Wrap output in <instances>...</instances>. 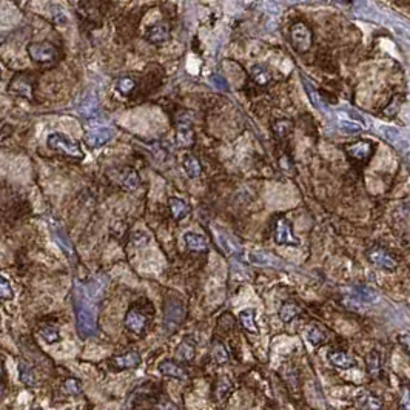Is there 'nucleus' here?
Masks as SVG:
<instances>
[{
    "mask_svg": "<svg viewBox=\"0 0 410 410\" xmlns=\"http://www.w3.org/2000/svg\"><path fill=\"white\" fill-rule=\"evenodd\" d=\"M47 145L50 148L60 153H65L66 156L76 158V159H82L84 158V152L82 148L79 146V143L76 140H72L71 137H68L63 133H51L47 137Z\"/></svg>",
    "mask_w": 410,
    "mask_h": 410,
    "instance_id": "f257e3e1",
    "label": "nucleus"
},
{
    "mask_svg": "<svg viewBox=\"0 0 410 410\" xmlns=\"http://www.w3.org/2000/svg\"><path fill=\"white\" fill-rule=\"evenodd\" d=\"M29 59L35 63L42 65H51L56 63L59 59L57 48L50 42H34L28 47Z\"/></svg>",
    "mask_w": 410,
    "mask_h": 410,
    "instance_id": "f03ea898",
    "label": "nucleus"
},
{
    "mask_svg": "<svg viewBox=\"0 0 410 410\" xmlns=\"http://www.w3.org/2000/svg\"><path fill=\"white\" fill-rule=\"evenodd\" d=\"M76 319H78V330L82 338H90L97 333V319L91 307L85 304L78 306Z\"/></svg>",
    "mask_w": 410,
    "mask_h": 410,
    "instance_id": "7ed1b4c3",
    "label": "nucleus"
},
{
    "mask_svg": "<svg viewBox=\"0 0 410 410\" xmlns=\"http://www.w3.org/2000/svg\"><path fill=\"white\" fill-rule=\"evenodd\" d=\"M290 41L294 47L296 51L306 53L310 50L312 42H313V34L309 29V26L303 22L293 23L290 26Z\"/></svg>",
    "mask_w": 410,
    "mask_h": 410,
    "instance_id": "20e7f679",
    "label": "nucleus"
},
{
    "mask_svg": "<svg viewBox=\"0 0 410 410\" xmlns=\"http://www.w3.org/2000/svg\"><path fill=\"white\" fill-rule=\"evenodd\" d=\"M275 242L279 245L287 247H300V239L293 235L291 223L285 217H279L275 222V233H273Z\"/></svg>",
    "mask_w": 410,
    "mask_h": 410,
    "instance_id": "39448f33",
    "label": "nucleus"
},
{
    "mask_svg": "<svg viewBox=\"0 0 410 410\" xmlns=\"http://www.w3.org/2000/svg\"><path fill=\"white\" fill-rule=\"evenodd\" d=\"M367 257H368V260L371 264L386 270V272H395L396 267H398L395 257L387 250H384L383 247H371L367 251Z\"/></svg>",
    "mask_w": 410,
    "mask_h": 410,
    "instance_id": "423d86ee",
    "label": "nucleus"
},
{
    "mask_svg": "<svg viewBox=\"0 0 410 410\" xmlns=\"http://www.w3.org/2000/svg\"><path fill=\"white\" fill-rule=\"evenodd\" d=\"M185 318V309L183 306L176 300H167L165 303V319L164 325L168 331H173L179 327V324Z\"/></svg>",
    "mask_w": 410,
    "mask_h": 410,
    "instance_id": "0eeeda50",
    "label": "nucleus"
},
{
    "mask_svg": "<svg viewBox=\"0 0 410 410\" xmlns=\"http://www.w3.org/2000/svg\"><path fill=\"white\" fill-rule=\"evenodd\" d=\"M124 324H125V327L131 333H134V334H143L145 330H146V327H148V324H150V319H148V316L142 310H139L137 307L133 306L127 312L125 319H124Z\"/></svg>",
    "mask_w": 410,
    "mask_h": 410,
    "instance_id": "6e6552de",
    "label": "nucleus"
},
{
    "mask_svg": "<svg viewBox=\"0 0 410 410\" xmlns=\"http://www.w3.org/2000/svg\"><path fill=\"white\" fill-rule=\"evenodd\" d=\"M142 358L139 355V352H127L124 355H118L113 356L108 362V367L115 371H122V370H128V368H136L140 364Z\"/></svg>",
    "mask_w": 410,
    "mask_h": 410,
    "instance_id": "1a4fd4ad",
    "label": "nucleus"
},
{
    "mask_svg": "<svg viewBox=\"0 0 410 410\" xmlns=\"http://www.w3.org/2000/svg\"><path fill=\"white\" fill-rule=\"evenodd\" d=\"M113 136H115V131L111 128L99 127V128H94V130L88 131L84 136V142L90 148H100V146L106 145L111 139H113Z\"/></svg>",
    "mask_w": 410,
    "mask_h": 410,
    "instance_id": "9d476101",
    "label": "nucleus"
},
{
    "mask_svg": "<svg viewBox=\"0 0 410 410\" xmlns=\"http://www.w3.org/2000/svg\"><path fill=\"white\" fill-rule=\"evenodd\" d=\"M158 368L164 377H170V378H176V380H182V381L189 378V371L185 370L180 364H177L176 361H171V359L161 361Z\"/></svg>",
    "mask_w": 410,
    "mask_h": 410,
    "instance_id": "9b49d317",
    "label": "nucleus"
},
{
    "mask_svg": "<svg viewBox=\"0 0 410 410\" xmlns=\"http://www.w3.org/2000/svg\"><path fill=\"white\" fill-rule=\"evenodd\" d=\"M170 29L165 23H155L145 29V39L152 44H164L168 41Z\"/></svg>",
    "mask_w": 410,
    "mask_h": 410,
    "instance_id": "f8f14e48",
    "label": "nucleus"
},
{
    "mask_svg": "<svg viewBox=\"0 0 410 410\" xmlns=\"http://www.w3.org/2000/svg\"><path fill=\"white\" fill-rule=\"evenodd\" d=\"M118 183L122 185L124 189L127 190H134L139 187L140 183V177L137 174V171L131 167H124L119 170V176H118Z\"/></svg>",
    "mask_w": 410,
    "mask_h": 410,
    "instance_id": "ddd939ff",
    "label": "nucleus"
},
{
    "mask_svg": "<svg viewBox=\"0 0 410 410\" xmlns=\"http://www.w3.org/2000/svg\"><path fill=\"white\" fill-rule=\"evenodd\" d=\"M195 356H196V343L192 338H185L176 350V358L182 362H190L195 359Z\"/></svg>",
    "mask_w": 410,
    "mask_h": 410,
    "instance_id": "4468645a",
    "label": "nucleus"
},
{
    "mask_svg": "<svg viewBox=\"0 0 410 410\" xmlns=\"http://www.w3.org/2000/svg\"><path fill=\"white\" fill-rule=\"evenodd\" d=\"M328 359L330 362L334 365V367H338V368H352L356 365V361L346 352H341V350H333L328 353Z\"/></svg>",
    "mask_w": 410,
    "mask_h": 410,
    "instance_id": "2eb2a0df",
    "label": "nucleus"
},
{
    "mask_svg": "<svg viewBox=\"0 0 410 410\" xmlns=\"http://www.w3.org/2000/svg\"><path fill=\"white\" fill-rule=\"evenodd\" d=\"M183 242L187 245L189 250L192 251H207L208 248V242L202 235L193 233V232H187L183 235Z\"/></svg>",
    "mask_w": 410,
    "mask_h": 410,
    "instance_id": "dca6fc26",
    "label": "nucleus"
},
{
    "mask_svg": "<svg viewBox=\"0 0 410 410\" xmlns=\"http://www.w3.org/2000/svg\"><path fill=\"white\" fill-rule=\"evenodd\" d=\"M168 207H170V211H171V216L174 217V220H182L183 217H187L190 214V205L179 198H170Z\"/></svg>",
    "mask_w": 410,
    "mask_h": 410,
    "instance_id": "f3484780",
    "label": "nucleus"
},
{
    "mask_svg": "<svg viewBox=\"0 0 410 410\" xmlns=\"http://www.w3.org/2000/svg\"><path fill=\"white\" fill-rule=\"evenodd\" d=\"M347 153L352 158H355L356 161H364V159L370 158V155H371V145L368 142L361 140V142L349 145L347 146Z\"/></svg>",
    "mask_w": 410,
    "mask_h": 410,
    "instance_id": "a211bd4d",
    "label": "nucleus"
},
{
    "mask_svg": "<svg viewBox=\"0 0 410 410\" xmlns=\"http://www.w3.org/2000/svg\"><path fill=\"white\" fill-rule=\"evenodd\" d=\"M177 143L180 146H190L195 142V133L189 122H179L177 124Z\"/></svg>",
    "mask_w": 410,
    "mask_h": 410,
    "instance_id": "6ab92c4d",
    "label": "nucleus"
},
{
    "mask_svg": "<svg viewBox=\"0 0 410 410\" xmlns=\"http://www.w3.org/2000/svg\"><path fill=\"white\" fill-rule=\"evenodd\" d=\"M182 167H183V170H185V174H187L189 177H192V179L199 177L201 173H202V165H201L199 159H196V158L192 156V155H187V156L183 158Z\"/></svg>",
    "mask_w": 410,
    "mask_h": 410,
    "instance_id": "aec40b11",
    "label": "nucleus"
},
{
    "mask_svg": "<svg viewBox=\"0 0 410 410\" xmlns=\"http://www.w3.org/2000/svg\"><path fill=\"white\" fill-rule=\"evenodd\" d=\"M239 322L250 333H257L259 331V327L256 324V312H254V309H245V310H242L239 313Z\"/></svg>",
    "mask_w": 410,
    "mask_h": 410,
    "instance_id": "412c9836",
    "label": "nucleus"
},
{
    "mask_svg": "<svg viewBox=\"0 0 410 410\" xmlns=\"http://www.w3.org/2000/svg\"><path fill=\"white\" fill-rule=\"evenodd\" d=\"M367 371L371 378H378L381 371V356L377 350H371L367 356Z\"/></svg>",
    "mask_w": 410,
    "mask_h": 410,
    "instance_id": "4be33fe9",
    "label": "nucleus"
},
{
    "mask_svg": "<svg viewBox=\"0 0 410 410\" xmlns=\"http://www.w3.org/2000/svg\"><path fill=\"white\" fill-rule=\"evenodd\" d=\"M297 315H300V306L293 301H287L281 306L279 309V318L282 322H290L291 319H294Z\"/></svg>",
    "mask_w": 410,
    "mask_h": 410,
    "instance_id": "5701e85b",
    "label": "nucleus"
},
{
    "mask_svg": "<svg viewBox=\"0 0 410 410\" xmlns=\"http://www.w3.org/2000/svg\"><path fill=\"white\" fill-rule=\"evenodd\" d=\"M211 358L214 359L216 364L229 362V359H230L229 350L226 349V346H223L220 341H213V344H211Z\"/></svg>",
    "mask_w": 410,
    "mask_h": 410,
    "instance_id": "b1692460",
    "label": "nucleus"
},
{
    "mask_svg": "<svg viewBox=\"0 0 410 410\" xmlns=\"http://www.w3.org/2000/svg\"><path fill=\"white\" fill-rule=\"evenodd\" d=\"M293 130V122L290 119H278L273 124V133L278 139H285Z\"/></svg>",
    "mask_w": 410,
    "mask_h": 410,
    "instance_id": "393cba45",
    "label": "nucleus"
},
{
    "mask_svg": "<svg viewBox=\"0 0 410 410\" xmlns=\"http://www.w3.org/2000/svg\"><path fill=\"white\" fill-rule=\"evenodd\" d=\"M251 78L259 84V85H266L272 81V74L269 69L263 65H254L251 66Z\"/></svg>",
    "mask_w": 410,
    "mask_h": 410,
    "instance_id": "a878e982",
    "label": "nucleus"
},
{
    "mask_svg": "<svg viewBox=\"0 0 410 410\" xmlns=\"http://www.w3.org/2000/svg\"><path fill=\"white\" fill-rule=\"evenodd\" d=\"M353 296L356 300L362 301V303H374L378 300V294L375 290H371L368 287H355L353 288Z\"/></svg>",
    "mask_w": 410,
    "mask_h": 410,
    "instance_id": "bb28decb",
    "label": "nucleus"
},
{
    "mask_svg": "<svg viewBox=\"0 0 410 410\" xmlns=\"http://www.w3.org/2000/svg\"><path fill=\"white\" fill-rule=\"evenodd\" d=\"M11 90L13 91H17L23 96H28L31 97V90H32V85L28 84V76H16L13 84H11Z\"/></svg>",
    "mask_w": 410,
    "mask_h": 410,
    "instance_id": "cd10ccee",
    "label": "nucleus"
},
{
    "mask_svg": "<svg viewBox=\"0 0 410 410\" xmlns=\"http://www.w3.org/2000/svg\"><path fill=\"white\" fill-rule=\"evenodd\" d=\"M232 390V381L229 378H219L214 384V396L217 401L223 399V398H227V395L230 393Z\"/></svg>",
    "mask_w": 410,
    "mask_h": 410,
    "instance_id": "c85d7f7f",
    "label": "nucleus"
},
{
    "mask_svg": "<svg viewBox=\"0 0 410 410\" xmlns=\"http://www.w3.org/2000/svg\"><path fill=\"white\" fill-rule=\"evenodd\" d=\"M303 82H304V88H306V91H307V96H309L310 102H312L315 106H318V108H321V109H325L327 106H325V103H322V97H321V94L315 90V87H313L310 82H307L306 79H303Z\"/></svg>",
    "mask_w": 410,
    "mask_h": 410,
    "instance_id": "c756f323",
    "label": "nucleus"
},
{
    "mask_svg": "<svg viewBox=\"0 0 410 410\" xmlns=\"http://www.w3.org/2000/svg\"><path fill=\"white\" fill-rule=\"evenodd\" d=\"M54 233V239H56V242L59 244V247L66 253V254H74V250H72V245H71V242L68 241V238L65 236V233L62 232V229H54L53 230Z\"/></svg>",
    "mask_w": 410,
    "mask_h": 410,
    "instance_id": "7c9ffc66",
    "label": "nucleus"
},
{
    "mask_svg": "<svg viewBox=\"0 0 410 410\" xmlns=\"http://www.w3.org/2000/svg\"><path fill=\"white\" fill-rule=\"evenodd\" d=\"M39 333H41V337H42L48 344H54V343H57V341L60 340L59 330H57L56 327H53V325H44V327L39 330Z\"/></svg>",
    "mask_w": 410,
    "mask_h": 410,
    "instance_id": "2f4dec72",
    "label": "nucleus"
},
{
    "mask_svg": "<svg viewBox=\"0 0 410 410\" xmlns=\"http://www.w3.org/2000/svg\"><path fill=\"white\" fill-rule=\"evenodd\" d=\"M136 88V82L131 78H121L116 82V90L118 93H121L122 96H130L133 93V90Z\"/></svg>",
    "mask_w": 410,
    "mask_h": 410,
    "instance_id": "473e14b6",
    "label": "nucleus"
},
{
    "mask_svg": "<svg viewBox=\"0 0 410 410\" xmlns=\"http://www.w3.org/2000/svg\"><path fill=\"white\" fill-rule=\"evenodd\" d=\"M307 340L312 346H321L325 341V334L318 327H309L307 330Z\"/></svg>",
    "mask_w": 410,
    "mask_h": 410,
    "instance_id": "72a5a7b5",
    "label": "nucleus"
},
{
    "mask_svg": "<svg viewBox=\"0 0 410 410\" xmlns=\"http://www.w3.org/2000/svg\"><path fill=\"white\" fill-rule=\"evenodd\" d=\"M20 380L28 387L35 386V375H34V371L31 368H28L25 364H20Z\"/></svg>",
    "mask_w": 410,
    "mask_h": 410,
    "instance_id": "f704fd0d",
    "label": "nucleus"
},
{
    "mask_svg": "<svg viewBox=\"0 0 410 410\" xmlns=\"http://www.w3.org/2000/svg\"><path fill=\"white\" fill-rule=\"evenodd\" d=\"M14 291L10 281L4 276H0V300H13Z\"/></svg>",
    "mask_w": 410,
    "mask_h": 410,
    "instance_id": "c9c22d12",
    "label": "nucleus"
},
{
    "mask_svg": "<svg viewBox=\"0 0 410 410\" xmlns=\"http://www.w3.org/2000/svg\"><path fill=\"white\" fill-rule=\"evenodd\" d=\"M150 242V235L145 233V232H136L131 235V245L139 248V247H143Z\"/></svg>",
    "mask_w": 410,
    "mask_h": 410,
    "instance_id": "e433bc0d",
    "label": "nucleus"
},
{
    "mask_svg": "<svg viewBox=\"0 0 410 410\" xmlns=\"http://www.w3.org/2000/svg\"><path fill=\"white\" fill-rule=\"evenodd\" d=\"M210 81H211V84L217 88V90H220V91H229V82L223 79L220 74H213V76L210 78Z\"/></svg>",
    "mask_w": 410,
    "mask_h": 410,
    "instance_id": "4c0bfd02",
    "label": "nucleus"
},
{
    "mask_svg": "<svg viewBox=\"0 0 410 410\" xmlns=\"http://www.w3.org/2000/svg\"><path fill=\"white\" fill-rule=\"evenodd\" d=\"M399 407L402 410H410V389L402 387V395L399 398Z\"/></svg>",
    "mask_w": 410,
    "mask_h": 410,
    "instance_id": "58836bf2",
    "label": "nucleus"
},
{
    "mask_svg": "<svg viewBox=\"0 0 410 410\" xmlns=\"http://www.w3.org/2000/svg\"><path fill=\"white\" fill-rule=\"evenodd\" d=\"M364 405L367 410H381V401L375 396H370V395L365 398Z\"/></svg>",
    "mask_w": 410,
    "mask_h": 410,
    "instance_id": "ea45409f",
    "label": "nucleus"
},
{
    "mask_svg": "<svg viewBox=\"0 0 410 410\" xmlns=\"http://www.w3.org/2000/svg\"><path fill=\"white\" fill-rule=\"evenodd\" d=\"M340 128H341L344 133H349V134L361 131V127H359V125H356L355 122H347V121H343V122L340 124Z\"/></svg>",
    "mask_w": 410,
    "mask_h": 410,
    "instance_id": "a19ab883",
    "label": "nucleus"
},
{
    "mask_svg": "<svg viewBox=\"0 0 410 410\" xmlns=\"http://www.w3.org/2000/svg\"><path fill=\"white\" fill-rule=\"evenodd\" d=\"M155 410H177V405L174 402L168 401V399H164V401H161L159 404L155 405Z\"/></svg>",
    "mask_w": 410,
    "mask_h": 410,
    "instance_id": "79ce46f5",
    "label": "nucleus"
},
{
    "mask_svg": "<svg viewBox=\"0 0 410 410\" xmlns=\"http://www.w3.org/2000/svg\"><path fill=\"white\" fill-rule=\"evenodd\" d=\"M65 389H66L69 393H79V392H81L79 381H78V380H68V381L65 383Z\"/></svg>",
    "mask_w": 410,
    "mask_h": 410,
    "instance_id": "37998d69",
    "label": "nucleus"
},
{
    "mask_svg": "<svg viewBox=\"0 0 410 410\" xmlns=\"http://www.w3.org/2000/svg\"><path fill=\"white\" fill-rule=\"evenodd\" d=\"M398 343L410 355V334H399V337H398Z\"/></svg>",
    "mask_w": 410,
    "mask_h": 410,
    "instance_id": "c03bdc74",
    "label": "nucleus"
},
{
    "mask_svg": "<svg viewBox=\"0 0 410 410\" xmlns=\"http://www.w3.org/2000/svg\"><path fill=\"white\" fill-rule=\"evenodd\" d=\"M381 130H383V133H384V136L387 137V139H396L398 137V130H395V128H389V127H381Z\"/></svg>",
    "mask_w": 410,
    "mask_h": 410,
    "instance_id": "a18cd8bd",
    "label": "nucleus"
},
{
    "mask_svg": "<svg viewBox=\"0 0 410 410\" xmlns=\"http://www.w3.org/2000/svg\"><path fill=\"white\" fill-rule=\"evenodd\" d=\"M0 381L5 383V368H4V359L0 358Z\"/></svg>",
    "mask_w": 410,
    "mask_h": 410,
    "instance_id": "49530a36",
    "label": "nucleus"
},
{
    "mask_svg": "<svg viewBox=\"0 0 410 410\" xmlns=\"http://www.w3.org/2000/svg\"><path fill=\"white\" fill-rule=\"evenodd\" d=\"M7 392V387H5V383L4 381H0V398H2Z\"/></svg>",
    "mask_w": 410,
    "mask_h": 410,
    "instance_id": "de8ad7c7",
    "label": "nucleus"
},
{
    "mask_svg": "<svg viewBox=\"0 0 410 410\" xmlns=\"http://www.w3.org/2000/svg\"><path fill=\"white\" fill-rule=\"evenodd\" d=\"M0 79H2V69H0Z\"/></svg>",
    "mask_w": 410,
    "mask_h": 410,
    "instance_id": "09e8293b",
    "label": "nucleus"
}]
</instances>
